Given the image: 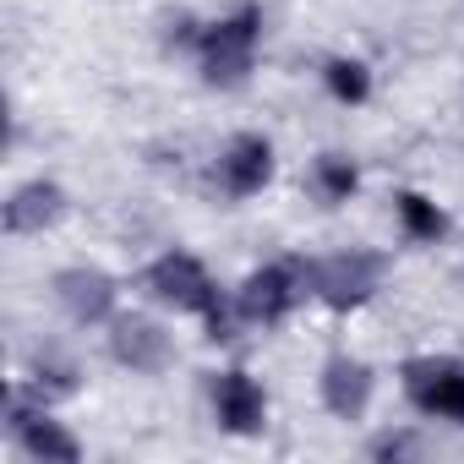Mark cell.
I'll use <instances>...</instances> for the list:
<instances>
[{"label":"cell","instance_id":"1","mask_svg":"<svg viewBox=\"0 0 464 464\" xmlns=\"http://www.w3.org/2000/svg\"><path fill=\"white\" fill-rule=\"evenodd\" d=\"M137 285H142V295H148L153 306H164V312H175V317H197L213 344H229V339L246 328L241 312H236V290H218V279L208 274V263L191 257V252H180V246L159 252V257L142 268Z\"/></svg>","mask_w":464,"mask_h":464},{"label":"cell","instance_id":"2","mask_svg":"<svg viewBox=\"0 0 464 464\" xmlns=\"http://www.w3.org/2000/svg\"><path fill=\"white\" fill-rule=\"evenodd\" d=\"M257 50H263V6L257 0H241L236 12H224L213 23L197 28V44H191V61L202 72L208 88H246L252 72H257Z\"/></svg>","mask_w":464,"mask_h":464},{"label":"cell","instance_id":"3","mask_svg":"<svg viewBox=\"0 0 464 464\" xmlns=\"http://www.w3.org/2000/svg\"><path fill=\"white\" fill-rule=\"evenodd\" d=\"M306 301H312V263H301V257H274V263L252 268L236 290V312L246 328H279Z\"/></svg>","mask_w":464,"mask_h":464},{"label":"cell","instance_id":"4","mask_svg":"<svg viewBox=\"0 0 464 464\" xmlns=\"http://www.w3.org/2000/svg\"><path fill=\"white\" fill-rule=\"evenodd\" d=\"M388 279V257L350 246V252H328L312 263V301H323L328 312H361Z\"/></svg>","mask_w":464,"mask_h":464},{"label":"cell","instance_id":"5","mask_svg":"<svg viewBox=\"0 0 464 464\" xmlns=\"http://www.w3.org/2000/svg\"><path fill=\"white\" fill-rule=\"evenodd\" d=\"M399 388L415 415L464 426V361L459 355H410L399 366Z\"/></svg>","mask_w":464,"mask_h":464},{"label":"cell","instance_id":"6","mask_svg":"<svg viewBox=\"0 0 464 464\" xmlns=\"http://www.w3.org/2000/svg\"><path fill=\"white\" fill-rule=\"evenodd\" d=\"M6 437L28 453V459H82V442L50 415V399L44 393H34L28 382H17L12 388V399H6Z\"/></svg>","mask_w":464,"mask_h":464},{"label":"cell","instance_id":"7","mask_svg":"<svg viewBox=\"0 0 464 464\" xmlns=\"http://www.w3.org/2000/svg\"><path fill=\"white\" fill-rule=\"evenodd\" d=\"M104 339H110V361L137 377H159L175 366V334L148 312H115L104 323Z\"/></svg>","mask_w":464,"mask_h":464},{"label":"cell","instance_id":"8","mask_svg":"<svg viewBox=\"0 0 464 464\" xmlns=\"http://www.w3.org/2000/svg\"><path fill=\"white\" fill-rule=\"evenodd\" d=\"M208 180H213V191L229 197V202L257 197V191L274 180V142H268L263 131H236V137L213 153Z\"/></svg>","mask_w":464,"mask_h":464},{"label":"cell","instance_id":"9","mask_svg":"<svg viewBox=\"0 0 464 464\" xmlns=\"http://www.w3.org/2000/svg\"><path fill=\"white\" fill-rule=\"evenodd\" d=\"M208 410H213L218 431H236V437H252V431L268 426V393L241 366H224V372L208 377Z\"/></svg>","mask_w":464,"mask_h":464},{"label":"cell","instance_id":"10","mask_svg":"<svg viewBox=\"0 0 464 464\" xmlns=\"http://www.w3.org/2000/svg\"><path fill=\"white\" fill-rule=\"evenodd\" d=\"M55 301L77 328H104L121 312V279L93 268V263H77V268L55 274Z\"/></svg>","mask_w":464,"mask_h":464},{"label":"cell","instance_id":"11","mask_svg":"<svg viewBox=\"0 0 464 464\" xmlns=\"http://www.w3.org/2000/svg\"><path fill=\"white\" fill-rule=\"evenodd\" d=\"M317 393H323V410H328L334 420H366V410H372V399H377V372H372L361 355L339 350V355L323 361Z\"/></svg>","mask_w":464,"mask_h":464},{"label":"cell","instance_id":"12","mask_svg":"<svg viewBox=\"0 0 464 464\" xmlns=\"http://www.w3.org/2000/svg\"><path fill=\"white\" fill-rule=\"evenodd\" d=\"M61 213H66V191L55 180H44V175L23 180L6 197V229L12 236H44L50 224H61Z\"/></svg>","mask_w":464,"mask_h":464},{"label":"cell","instance_id":"13","mask_svg":"<svg viewBox=\"0 0 464 464\" xmlns=\"http://www.w3.org/2000/svg\"><path fill=\"white\" fill-rule=\"evenodd\" d=\"M393 224L410 246H437L448 236V213L426 191H393Z\"/></svg>","mask_w":464,"mask_h":464},{"label":"cell","instance_id":"14","mask_svg":"<svg viewBox=\"0 0 464 464\" xmlns=\"http://www.w3.org/2000/svg\"><path fill=\"white\" fill-rule=\"evenodd\" d=\"M355 186H361V164L350 159V153H317L312 159V169H306V191H312V202H323V208H344L350 197H355Z\"/></svg>","mask_w":464,"mask_h":464},{"label":"cell","instance_id":"15","mask_svg":"<svg viewBox=\"0 0 464 464\" xmlns=\"http://www.w3.org/2000/svg\"><path fill=\"white\" fill-rule=\"evenodd\" d=\"M23 382H28L34 393H44V399L55 404V399H66V393H77L82 372H77V361H72V355H61V350H39Z\"/></svg>","mask_w":464,"mask_h":464},{"label":"cell","instance_id":"16","mask_svg":"<svg viewBox=\"0 0 464 464\" xmlns=\"http://www.w3.org/2000/svg\"><path fill=\"white\" fill-rule=\"evenodd\" d=\"M323 88L339 104H366L372 99V66L361 55H334V61H323Z\"/></svg>","mask_w":464,"mask_h":464},{"label":"cell","instance_id":"17","mask_svg":"<svg viewBox=\"0 0 464 464\" xmlns=\"http://www.w3.org/2000/svg\"><path fill=\"white\" fill-rule=\"evenodd\" d=\"M366 453H372V459H415V453H426V442H420L415 431H377V437L366 442Z\"/></svg>","mask_w":464,"mask_h":464}]
</instances>
